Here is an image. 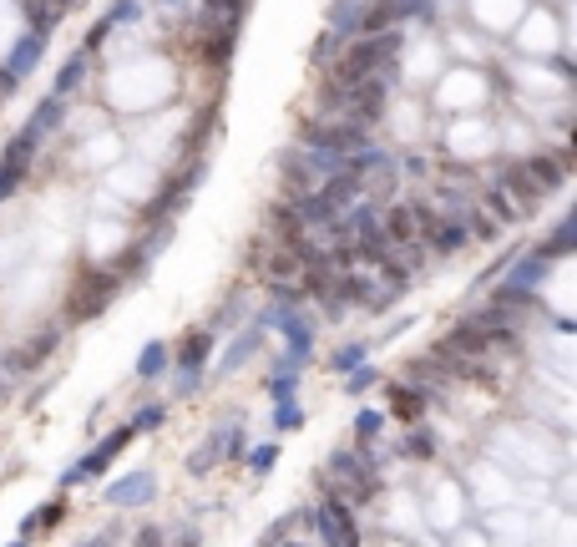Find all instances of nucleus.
<instances>
[{"instance_id":"obj_7","label":"nucleus","mask_w":577,"mask_h":547,"mask_svg":"<svg viewBox=\"0 0 577 547\" xmlns=\"http://www.w3.org/2000/svg\"><path fill=\"white\" fill-rule=\"evenodd\" d=\"M274 330L284 335V355H289V360H299V365H309V355H314V320L304 315V304L284 309Z\"/></svg>"},{"instance_id":"obj_23","label":"nucleus","mask_w":577,"mask_h":547,"mask_svg":"<svg viewBox=\"0 0 577 547\" xmlns=\"http://www.w3.org/2000/svg\"><path fill=\"white\" fill-rule=\"evenodd\" d=\"M299 380H304V365H299V360H289V355H279L264 385H269V396H294Z\"/></svg>"},{"instance_id":"obj_34","label":"nucleus","mask_w":577,"mask_h":547,"mask_svg":"<svg viewBox=\"0 0 577 547\" xmlns=\"http://www.w3.org/2000/svg\"><path fill=\"white\" fill-rule=\"evenodd\" d=\"M375 385H380V365L360 360L355 370H345V396H365V390H375Z\"/></svg>"},{"instance_id":"obj_17","label":"nucleus","mask_w":577,"mask_h":547,"mask_svg":"<svg viewBox=\"0 0 577 547\" xmlns=\"http://www.w3.org/2000/svg\"><path fill=\"white\" fill-rule=\"evenodd\" d=\"M66 522V497H56V502H41V507H31L26 517H21V542H36L41 532H56Z\"/></svg>"},{"instance_id":"obj_36","label":"nucleus","mask_w":577,"mask_h":547,"mask_svg":"<svg viewBox=\"0 0 577 547\" xmlns=\"http://www.w3.org/2000/svg\"><path fill=\"white\" fill-rule=\"evenodd\" d=\"M41 365L31 360V350L26 345H16V350H6V355H0V375H6V380H16V375H36Z\"/></svg>"},{"instance_id":"obj_50","label":"nucleus","mask_w":577,"mask_h":547,"mask_svg":"<svg viewBox=\"0 0 577 547\" xmlns=\"http://www.w3.org/2000/svg\"><path fill=\"white\" fill-rule=\"evenodd\" d=\"M132 542H142V547H157V542H168V532H162L157 522H147V527H137V532H132Z\"/></svg>"},{"instance_id":"obj_25","label":"nucleus","mask_w":577,"mask_h":547,"mask_svg":"<svg viewBox=\"0 0 577 547\" xmlns=\"http://www.w3.org/2000/svg\"><path fill=\"white\" fill-rule=\"evenodd\" d=\"M218 461H223V431H208V436H203V446H198V451H188V472H193V477H208Z\"/></svg>"},{"instance_id":"obj_20","label":"nucleus","mask_w":577,"mask_h":547,"mask_svg":"<svg viewBox=\"0 0 577 547\" xmlns=\"http://www.w3.org/2000/svg\"><path fill=\"white\" fill-rule=\"evenodd\" d=\"M279 178H284L294 193H304V188L319 183V173H314L309 158H304V147H299V152H279Z\"/></svg>"},{"instance_id":"obj_37","label":"nucleus","mask_w":577,"mask_h":547,"mask_svg":"<svg viewBox=\"0 0 577 547\" xmlns=\"http://www.w3.org/2000/svg\"><path fill=\"white\" fill-rule=\"evenodd\" d=\"M365 355H370V340H350V345H340L335 355H329V370H335V375H345V370H355Z\"/></svg>"},{"instance_id":"obj_38","label":"nucleus","mask_w":577,"mask_h":547,"mask_svg":"<svg viewBox=\"0 0 577 547\" xmlns=\"http://www.w3.org/2000/svg\"><path fill=\"white\" fill-rule=\"evenodd\" d=\"M168 411H173V406H168V401H147V406H142V411H137V416H132V421H127V426H132V431H137V436H142V431H157V426H162V421H168Z\"/></svg>"},{"instance_id":"obj_5","label":"nucleus","mask_w":577,"mask_h":547,"mask_svg":"<svg viewBox=\"0 0 577 547\" xmlns=\"http://www.w3.org/2000/svg\"><path fill=\"white\" fill-rule=\"evenodd\" d=\"M46 41H51V36H41V31H26V36L11 46V56L0 61V97H6V92H16V87L26 82V76L36 71V61L46 56Z\"/></svg>"},{"instance_id":"obj_42","label":"nucleus","mask_w":577,"mask_h":547,"mask_svg":"<svg viewBox=\"0 0 577 547\" xmlns=\"http://www.w3.org/2000/svg\"><path fill=\"white\" fill-rule=\"evenodd\" d=\"M269 284V299L274 304H304V289H299V279L289 284V279H264Z\"/></svg>"},{"instance_id":"obj_21","label":"nucleus","mask_w":577,"mask_h":547,"mask_svg":"<svg viewBox=\"0 0 577 547\" xmlns=\"http://www.w3.org/2000/svg\"><path fill=\"white\" fill-rule=\"evenodd\" d=\"M238 26H243V21L228 16L223 31H213V41H203V61H208V66H228V61H233V51H238Z\"/></svg>"},{"instance_id":"obj_48","label":"nucleus","mask_w":577,"mask_h":547,"mask_svg":"<svg viewBox=\"0 0 577 547\" xmlns=\"http://www.w3.org/2000/svg\"><path fill=\"white\" fill-rule=\"evenodd\" d=\"M395 173H405V178H421V173H426V158H421V152H405V158L395 163Z\"/></svg>"},{"instance_id":"obj_11","label":"nucleus","mask_w":577,"mask_h":547,"mask_svg":"<svg viewBox=\"0 0 577 547\" xmlns=\"http://www.w3.org/2000/svg\"><path fill=\"white\" fill-rule=\"evenodd\" d=\"M259 345H264V330H259V325H243V330L233 335V345L223 350V360H218L213 380H228V375H238L243 365H249V360L259 355Z\"/></svg>"},{"instance_id":"obj_4","label":"nucleus","mask_w":577,"mask_h":547,"mask_svg":"<svg viewBox=\"0 0 577 547\" xmlns=\"http://www.w3.org/2000/svg\"><path fill=\"white\" fill-rule=\"evenodd\" d=\"M203 178H208V158H193L178 178H168V183L157 188V198L142 208V218H147V223H152V218H178V213L188 208V198L198 193V183H203Z\"/></svg>"},{"instance_id":"obj_16","label":"nucleus","mask_w":577,"mask_h":547,"mask_svg":"<svg viewBox=\"0 0 577 547\" xmlns=\"http://www.w3.org/2000/svg\"><path fill=\"white\" fill-rule=\"evenodd\" d=\"M208 355H213V325H198V330H188V335L178 340L173 365H178V370H203Z\"/></svg>"},{"instance_id":"obj_6","label":"nucleus","mask_w":577,"mask_h":547,"mask_svg":"<svg viewBox=\"0 0 577 547\" xmlns=\"http://www.w3.org/2000/svg\"><path fill=\"white\" fill-rule=\"evenodd\" d=\"M421 244H426L436 259H451V254H461V249L471 244V228H466L461 213H436V223L421 233Z\"/></svg>"},{"instance_id":"obj_54","label":"nucleus","mask_w":577,"mask_h":547,"mask_svg":"<svg viewBox=\"0 0 577 547\" xmlns=\"http://www.w3.org/2000/svg\"><path fill=\"white\" fill-rule=\"evenodd\" d=\"M0 401H6V375H0Z\"/></svg>"},{"instance_id":"obj_9","label":"nucleus","mask_w":577,"mask_h":547,"mask_svg":"<svg viewBox=\"0 0 577 547\" xmlns=\"http://www.w3.org/2000/svg\"><path fill=\"white\" fill-rule=\"evenodd\" d=\"M497 183L507 188V198H517V208H522V218H532L537 208H542V188H537V178L527 173V163H502L497 168Z\"/></svg>"},{"instance_id":"obj_2","label":"nucleus","mask_w":577,"mask_h":547,"mask_svg":"<svg viewBox=\"0 0 577 547\" xmlns=\"http://www.w3.org/2000/svg\"><path fill=\"white\" fill-rule=\"evenodd\" d=\"M127 441H137V431L132 426H117V431H107L102 441H97V451H87V456H76L66 472H61V492H76V487H87V482H97V477H107V466L127 451Z\"/></svg>"},{"instance_id":"obj_51","label":"nucleus","mask_w":577,"mask_h":547,"mask_svg":"<svg viewBox=\"0 0 577 547\" xmlns=\"http://www.w3.org/2000/svg\"><path fill=\"white\" fill-rule=\"evenodd\" d=\"M173 542H183V547H198V542H203V532H198V527H183Z\"/></svg>"},{"instance_id":"obj_49","label":"nucleus","mask_w":577,"mask_h":547,"mask_svg":"<svg viewBox=\"0 0 577 547\" xmlns=\"http://www.w3.org/2000/svg\"><path fill=\"white\" fill-rule=\"evenodd\" d=\"M107 31H112V21L102 16V21H97V26L87 31V41H81V51H102V41H107Z\"/></svg>"},{"instance_id":"obj_12","label":"nucleus","mask_w":577,"mask_h":547,"mask_svg":"<svg viewBox=\"0 0 577 547\" xmlns=\"http://www.w3.org/2000/svg\"><path fill=\"white\" fill-rule=\"evenodd\" d=\"M385 401H390V416L405 421V426H410V421H426V411H431V401H426L410 380H390V385H385Z\"/></svg>"},{"instance_id":"obj_31","label":"nucleus","mask_w":577,"mask_h":547,"mask_svg":"<svg viewBox=\"0 0 577 547\" xmlns=\"http://www.w3.org/2000/svg\"><path fill=\"white\" fill-rule=\"evenodd\" d=\"M299 426H304L299 390H294V396H274V431H299Z\"/></svg>"},{"instance_id":"obj_53","label":"nucleus","mask_w":577,"mask_h":547,"mask_svg":"<svg viewBox=\"0 0 577 547\" xmlns=\"http://www.w3.org/2000/svg\"><path fill=\"white\" fill-rule=\"evenodd\" d=\"M56 6H61V11H71V6H81V0H56Z\"/></svg>"},{"instance_id":"obj_45","label":"nucleus","mask_w":577,"mask_h":547,"mask_svg":"<svg viewBox=\"0 0 577 547\" xmlns=\"http://www.w3.org/2000/svg\"><path fill=\"white\" fill-rule=\"evenodd\" d=\"M238 309H243V294H228V304H223L218 315H213V335H218V330H233V325H238Z\"/></svg>"},{"instance_id":"obj_13","label":"nucleus","mask_w":577,"mask_h":547,"mask_svg":"<svg viewBox=\"0 0 577 547\" xmlns=\"http://www.w3.org/2000/svg\"><path fill=\"white\" fill-rule=\"evenodd\" d=\"M107 502L112 507H147V502H157V477L152 472H132V477L107 487Z\"/></svg>"},{"instance_id":"obj_35","label":"nucleus","mask_w":577,"mask_h":547,"mask_svg":"<svg viewBox=\"0 0 577 547\" xmlns=\"http://www.w3.org/2000/svg\"><path fill=\"white\" fill-rule=\"evenodd\" d=\"M26 350H31V360H36V365H46V360L61 350V325H41V330H36V340H31Z\"/></svg>"},{"instance_id":"obj_40","label":"nucleus","mask_w":577,"mask_h":547,"mask_svg":"<svg viewBox=\"0 0 577 547\" xmlns=\"http://www.w3.org/2000/svg\"><path fill=\"white\" fill-rule=\"evenodd\" d=\"M26 173H31L26 163H16V158H0V203H6V198H11V193L26 183Z\"/></svg>"},{"instance_id":"obj_43","label":"nucleus","mask_w":577,"mask_h":547,"mask_svg":"<svg viewBox=\"0 0 577 547\" xmlns=\"http://www.w3.org/2000/svg\"><path fill=\"white\" fill-rule=\"evenodd\" d=\"M243 451H249V431L228 426V431H223V461H243Z\"/></svg>"},{"instance_id":"obj_24","label":"nucleus","mask_w":577,"mask_h":547,"mask_svg":"<svg viewBox=\"0 0 577 547\" xmlns=\"http://www.w3.org/2000/svg\"><path fill=\"white\" fill-rule=\"evenodd\" d=\"M168 365H173L168 340H147V345H142V355H137V380H157Z\"/></svg>"},{"instance_id":"obj_47","label":"nucleus","mask_w":577,"mask_h":547,"mask_svg":"<svg viewBox=\"0 0 577 547\" xmlns=\"http://www.w3.org/2000/svg\"><path fill=\"white\" fill-rule=\"evenodd\" d=\"M517 254H522V244H512V249H502V254H497V259H491V269H486V274H481V284H491V279H502V269H507V264H512V259H517Z\"/></svg>"},{"instance_id":"obj_3","label":"nucleus","mask_w":577,"mask_h":547,"mask_svg":"<svg viewBox=\"0 0 577 547\" xmlns=\"http://www.w3.org/2000/svg\"><path fill=\"white\" fill-rule=\"evenodd\" d=\"M304 522H309V532H314L319 542H335V547H360L355 507H350L345 497H335V492H324V502H319L314 512H304Z\"/></svg>"},{"instance_id":"obj_41","label":"nucleus","mask_w":577,"mask_h":547,"mask_svg":"<svg viewBox=\"0 0 577 547\" xmlns=\"http://www.w3.org/2000/svg\"><path fill=\"white\" fill-rule=\"evenodd\" d=\"M299 527H304V512H284V517H279V522L264 532V542H269V547H279V542H289Z\"/></svg>"},{"instance_id":"obj_10","label":"nucleus","mask_w":577,"mask_h":547,"mask_svg":"<svg viewBox=\"0 0 577 547\" xmlns=\"http://www.w3.org/2000/svg\"><path fill=\"white\" fill-rule=\"evenodd\" d=\"M405 380L416 385L426 401H441L446 390H451V375L441 370V360H436V355H416V360H405Z\"/></svg>"},{"instance_id":"obj_8","label":"nucleus","mask_w":577,"mask_h":547,"mask_svg":"<svg viewBox=\"0 0 577 547\" xmlns=\"http://www.w3.org/2000/svg\"><path fill=\"white\" fill-rule=\"evenodd\" d=\"M572 147H557V152H537V158H527V173L537 178V188L552 198V193H562L567 188V178H572Z\"/></svg>"},{"instance_id":"obj_44","label":"nucleus","mask_w":577,"mask_h":547,"mask_svg":"<svg viewBox=\"0 0 577 547\" xmlns=\"http://www.w3.org/2000/svg\"><path fill=\"white\" fill-rule=\"evenodd\" d=\"M203 390V370H178V385H173V401H188Z\"/></svg>"},{"instance_id":"obj_15","label":"nucleus","mask_w":577,"mask_h":547,"mask_svg":"<svg viewBox=\"0 0 577 547\" xmlns=\"http://www.w3.org/2000/svg\"><path fill=\"white\" fill-rule=\"evenodd\" d=\"M547 274H552V259H542L537 249H522V254L502 269V279H507V284H522V289H542Z\"/></svg>"},{"instance_id":"obj_29","label":"nucleus","mask_w":577,"mask_h":547,"mask_svg":"<svg viewBox=\"0 0 577 547\" xmlns=\"http://www.w3.org/2000/svg\"><path fill=\"white\" fill-rule=\"evenodd\" d=\"M21 11H26V21H31V31H41V36H51L56 26H61V6H51V0H21Z\"/></svg>"},{"instance_id":"obj_39","label":"nucleus","mask_w":577,"mask_h":547,"mask_svg":"<svg viewBox=\"0 0 577 547\" xmlns=\"http://www.w3.org/2000/svg\"><path fill=\"white\" fill-rule=\"evenodd\" d=\"M380 431H385V411H375V406L355 411V441H380Z\"/></svg>"},{"instance_id":"obj_28","label":"nucleus","mask_w":577,"mask_h":547,"mask_svg":"<svg viewBox=\"0 0 577 547\" xmlns=\"http://www.w3.org/2000/svg\"><path fill=\"white\" fill-rule=\"evenodd\" d=\"M61 122H66V97H56V92H51V97H41V102H36V112H31V127H36L41 137H51Z\"/></svg>"},{"instance_id":"obj_46","label":"nucleus","mask_w":577,"mask_h":547,"mask_svg":"<svg viewBox=\"0 0 577 547\" xmlns=\"http://www.w3.org/2000/svg\"><path fill=\"white\" fill-rule=\"evenodd\" d=\"M137 16H142V0H117V6L107 11V21H112V26H122V21H137Z\"/></svg>"},{"instance_id":"obj_14","label":"nucleus","mask_w":577,"mask_h":547,"mask_svg":"<svg viewBox=\"0 0 577 547\" xmlns=\"http://www.w3.org/2000/svg\"><path fill=\"white\" fill-rule=\"evenodd\" d=\"M385 233L395 244H421V203H390L385 208Z\"/></svg>"},{"instance_id":"obj_30","label":"nucleus","mask_w":577,"mask_h":547,"mask_svg":"<svg viewBox=\"0 0 577 547\" xmlns=\"http://www.w3.org/2000/svg\"><path fill=\"white\" fill-rule=\"evenodd\" d=\"M41 142H46V137H41V132H36L31 122H26V127H21V132L11 137L6 158H16V163H26V168H31V163H36V152H41Z\"/></svg>"},{"instance_id":"obj_32","label":"nucleus","mask_w":577,"mask_h":547,"mask_svg":"<svg viewBox=\"0 0 577 547\" xmlns=\"http://www.w3.org/2000/svg\"><path fill=\"white\" fill-rule=\"evenodd\" d=\"M243 466H249L254 477H269L274 466H279V441H264V446H249L243 451Z\"/></svg>"},{"instance_id":"obj_1","label":"nucleus","mask_w":577,"mask_h":547,"mask_svg":"<svg viewBox=\"0 0 577 547\" xmlns=\"http://www.w3.org/2000/svg\"><path fill=\"white\" fill-rule=\"evenodd\" d=\"M122 274L117 269H81L71 279V294H66V325H87V320H102L112 299L122 294Z\"/></svg>"},{"instance_id":"obj_18","label":"nucleus","mask_w":577,"mask_h":547,"mask_svg":"<svg viewBox=\"0 0 577 547\" xmlns=\"http://www.w3.org/2000/svg\"><path fill=\"white\" fill-rule=\"evenodd\" d=\"M572 249H577V213H562V218H557V228H552L547 239L537 244V254L557 264V259H567Z\"/></svg>"},{"instance_id":"obj_52","label":"nucleus","mask_w":577,"mask_h":547,"mask_svg":"<svg viewBox=\"0 0 577 547\" xmlns=\"http://www.w3.org/2000/svg\"><path fill=\"white\" fill-rule=\"evenodd\" d=\"M122 537H127V532H122V527H107V532H97V537H92V542H122Z\"/></svg>"},{"instance_id":"obj_22","label":"nucleus","mask_w":577,"mask_h":547,"mask_svg":"<svg viewBox=\"0 0 577 547\" xmlns=\"http://www.w3.org/2000/svg\"><path fill=\"white\" fill-rule=\"evenodd\" d=\"M87 66H92V51H71L66 61H61V71H56V97H71L81 82H87Z\"/></svg>"},{"instance_id":"obj_33","label":"nucleus","mask_w":577,"mask_h":547,"mask_svg":"<svg viewBox=\"0 0 577 547\" xmlns=\"http://www.w3.org/2000/svg\"><path fill=\"white\" fill-rule=\"evenodd\" d=\"M345 41H350V36H335V31H329V26H324V31H319V41L309 46V61H314V66L324 71L329 61H335V56L345 51Z\"/></svg>"},{"instance_id":"obj_27","label":"nucleus","mask_w":577,"mask_h":547,"mask_svg":"<svg viewBox=\"0 0 577 547\" xmlns=\"http://www.w3.org/2000/svg\"><path fill=\"white\" fill-rule=\"evenodd\" d=\"M360 11H365V0H335V6H329V16H324V26L335 31V36H355Z\"/></svg>"},{"instance_id":"obj_19","label":"nucleus","mask_w":577,"mask_h":547,"mask_svg":"<svg viewBox=\"0 0 577 547\" xmlns=\"http://www.w3.org/2000/svg\"><path fill=\"white\" fill-rule=\"evenodd\" d=\"M395 456H405V461H431V456H436V431L421 426V421H410L405 436H400V446H395Z\"/></svg>"},{"instance_id":"obj_26","label":"nucleus","mask_w":577,"mask_h":547,"mask_svg":"<svg viewBox=\"0 0 577 547\" xmlns=\"http://www.w3.org/2000/svg\"><path fill=\"white\" fill-rule=\"evenodd\" d=\"M461 218H466V228H471V244H497V239H502V223L491 218L481 203H471Z\"/></svg>"}]
</instances>
